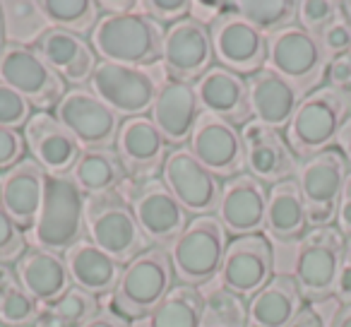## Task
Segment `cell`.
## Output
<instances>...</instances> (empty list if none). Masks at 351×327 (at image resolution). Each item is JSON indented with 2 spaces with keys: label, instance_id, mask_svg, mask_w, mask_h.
I'll return each instance as SVG.
<instances>
[{
  "label": "cell",
  "instance_id": "cell-1",
  "mask_svg": "<svg viewBox=\"0 0 351 327\" xmlns=\"http://www.w3.org/2000/svg\"><path fill=\"white\" fill-rule=\"evenodd\" d=\"M89 44L99 60L128 68H152L161 60L164 27L142 15L140 8L123 15H101L89 34Z\"/></svg>",
  "mask_w": 351,
  "mask_h": 327
},
{
  "label": "cell",
  "instance_id": "cell-2",
  "mask_svg": "<svg viewBox=\"0 0 351 327\" xmlns=\"http://www.w3.org/2000/svg\"><path fill=\"white\" fill-rule=\"evenodd\" d=\"M176 274L169 250L149 245L145 253L123 265L121 279L111 293V311L128 322L145 320L173 289Z\"/></svg>",
  "mask_w": 351,
  "mask_h": 327
},
{
  "label": "cell",
  "instance_id": "cell-3",
  "mask_svg": "<svg viewBox=\"0 0 351 327\" xmlns=\"http://www.w3.org/2000/svg\"><path fill=\"white\" fill-rule=\"evenodd\" d=\"M351 116V97L322 84L298 101L289 121L287 142L298 161L311 159L325 149H332L344 121Z\"/></svg>",
  "mask_w": 351,
  "mask_h": 327
},
{
  "label": "cell",
  "instance_id": "cell-4",
  "mask_svg": "<svg viewBox=\"0 0 351 327\" xmlns=\"http://www.w3.org/2000/svg\"><path fill=\"white\" fill-rule=\"evenodd\" d=\"M82 239H87L84 195L70 181V176H49L39 217L34 226L27 231V241L32 243V248H44L63 255Z\"/></svg>",
  "mask_w": 351,
  "mask_h": 327
},
{
  "label": "cell",
  "instance_id": "cell-5",
  "mask_svg": "<svg viewBox=\"0 0 351 327\" xmlns=\"http://www.w3.org/2000/svg\"><path fill=\"white\" fill-rule=\"evenodd\" d=\"M226 245H229V234L215 215L191 217L186 229L166 248L176 282L202 287L219 277Z\"/></svg>",
  "mask_w": 351,
  "mask_h": 327
},
{
  "label": "cell",
  "instance_id": "cell-6",
  "mask_svg": "<svg viewBox=\"0 0 351 327\" xmlns=\"http://www.w3.org/2000/svg\"><path fill=\"white\" fill-rule=\"evenodd\" d=\"M84 234L121 265H128L149 248V241L121 193L84 197Z\"/></svg>",
  "mask_w": 351,
  "mask_h": 327
},
{
  "label": "cell",
  "instance_id": "cell-7",
  "mask_svg": "<svg viewBox=\"0 0 351 327\" xmlns=\"http://www.w3.org/2000/svg\"><path fill=\"white\" fill-rule=\"evenodd\" d=\"M344 245L346 239L335 224L308 229L306 236L298 241L293 279L308 306L330 301L335 296Z\"/></svg>",
  "mask_w": 351,
  "mask_h": 327
},
{
  "label": "cell",
  "instance_id": "cell-8",
  "mask_svg": "<svg viewBox=\"0 0 351 327\" xmlns=\"http://www.w3.org/2000/svg\"><path fill=\"white\" fill-rule=\"evenodd\" d=\"M272 73L287 80L301 97L325 84L327 56L315 34L298 25L284 27L267 36V65Z\"/></svg>",
  "mask_w": 351,
  "mask_h": 327
},
{
  "label": "cell",
  "instance_id": "cell-9",
  "mask_svg": "<svg viewBox=\"0 0 351 327\" xmlns=\"http://www.w3.org/2000/svg\"><path fill=\"white\" fill-rule=\"evenodd\" d=\"M0 82L15 89L34 111H53L68 92V84L25 41H8L0 51Z\"/></svg>",
  "mask_w": 351,
  "mask_h": 327
},
{
  "label": "cell",
  "instance_id": "cell-10",
  "mask_svg": "<svg viewBox=\"0 0 351 327\" xmlns=\"http://www.w3.org/2000/svg\"><path fill=\"white\" fill-rule=\"evenodd\" d=\"M123 200L130 205L149 245L169 248L191 221V215L183 210L161 178L128 181L123 188Z\"/></svg>",
  "mask_w": 351,
  "mask_h": 327
},
{
  "label": "cell",
  "instance_id": "cell-11",
  "mask_svg": "<svg viewBox=\"0 0 351 327\" xmlns=\"http://www.w3.org/2000/svg\"><path fill=\"white\" fill-rule=\"evenodd\" d=\"M349 171V164L337 147L320 152L311 159H303L298 164L296 183L303 205H306L311 229L335 224L337 205H339L341 188H344Z\"/></svg>",
  "mask_w": 351,
  "mask_h": 327
},
{
  "label": "cell",
  "instance_id": "cell-12",
  "mask_svg": "<svg viewBox=\"0 0 351 327\" xmlns=\"http://www.w3.org/2000/svg\"><path fill=\"white\" fill-rule=\"evenodd\" d=\"M159 84L161 82L147 68H128L99 60L87 89L125 121L147 116L152 111Z\"/></svg>",
  "mask_w": 351,
  "mask_h": 327
},
{
  "label": "cell",
  "instance_id": "cell-13",
  "mask_svg": "<svg viewBox=\"0 0 351 327\" xmlns=\"http://www.w3.org/2000/svg\"><path fill=\"white\" fill-rule=\"evenodd\" d=\"M53 116L82 149L113 147L123 123V118L87 87H68L65 97L53 108Z\"/></svg>",
  "mask_w": 351,
  "mask_h": 327
},
{
  "label": "cell",
  "instance_id": "cell-14",
  "mask_svg": "<svg viewBox=\"0 0 351 327\" xmlns=\"http://www.w3.org/2000/svg\"><path fill=\"white\" fill-rule=\"evenodd\" d=\"M161 65H164L166 80L195 84L212 65H217L210 27L200 25L193 17L166 27L164 44H161Z\"/></svg>",
  "mask_w": 351,
  "mask_h": 327
},
{
  "label": "cell",
  "instance_id": "cell-15",
  "mask_svg": "<svg viewBox=\"0 0 351 327\" xmlns=\"http://www.w3.org/2000/svg\"><path fill=\"white\" fill-rule=\"evenodd\" d=\"M159 178L191 217L215 215L217 212L221 181L202 167L188 147H176L169 152Z\"/></svg>",
  "mask_w": 351,
  "mask_h": 327
},
{
  "label": "cell",
  "instance_id": "cell-16",
  "mask_svg": "<svg viewBox=\"0 0 351 327\" xmlns=\"http://www.w3.org/2000/svg\"><path fill=\"white\" fill-rule=\"evenodd\" d=\"M274 277V250L265 234L239 236L226 245L219 269L221 289L245 298L260 291Z\"/></svg>",
  "mask_w": 351,
  "mask_h": 327
},
{
  "label": "cell",
  "instance_id": "cell-17",
  "mask_svg": "<svg viewBox=\"0 0 351 327\" xmlns=\"http://www.w3.org/2000/svg\"><path fill=\"white\" fill-rule=\"evenodd\" d=\"M186 147L219 181L234 178L245 171L241 128L231 125V123L221 121L217 116L200 113Z\"/></svg>",
  "mask_w": 351,
  "mask_h": 327
},
{
  "label": "cell",
  "instance_id": "cell-18",
  "mask_svg": "<svg viewBox=\"0 0 351 327\" xmlns=\"http://www.w3.org/2000/svg\"><path fill=\"white\" fill-rule=\"evenodd\" d=\"M217 65L250 77L267 65V36L255 29L239 10L224 15L210 27Z\"/></svg>",
  "mask_w": 351,
  "mask_h": 327
},
{
  "label": "cell",
  "instance_id": "cell-19",
  "mask_svg": "<svg viewBox=\"0 0 351 327\" xmlns=\"http://www.w3.org/2000/svg\"><path fill=\"white\" fill-rule=\"evenodd\" d=\"M241 140H243L245 171L258 178L260 183L272 188L282 181L296 178L301 161L289 147L287 135L282 130L250 121L241 128Z\"/></svg>",
  "mask_w": 351,
  "mask_h": 327
},
{
  "label": "cell",
  "instance_id": "cell-20",
  "mask_svg": "<svg viewBox=\"0 0 351 327\" xmlns=\"http://www.w3.org/2000/svg\"><path fill=\"white\" fill-rule=\"evenodd\" d=\"M269 188L248 171L221 181V195L215 217L231 239L253 236L265 231Z\"/></svg>",
  "mask_w": 351,
  "mask_h": 327
},
{
  "label": "cell",
  "instance_id": "cell-21",
  "mask_svg": "<svg viewBox=\"0 0 351 327\" xmlns=\"http://www.w3.org/2000/svg\"><path fill=\"white\" fill-rule=\"evenodd\" d=\"M113 149L121 159L128 181H147L161 176L171 147L159 135L149 116H137L121 123Z\"/></svg>",
  "mask_w": 351,
  "mask_h": 327
},
{
  "label": "cell",
  "instance_id": "cell-22",
  "mask_svg": "<svg viewBox=\"0 0 351 327\" xmlns=\"http://www.w3.org/2000/svg\"><path fill=\"white\" fill-rule=\"evenodd\" d=\"M29 159L36 161L46 176H68L82 147L53 116V111H34L22 128Z\"/></svg>",
  "mask_w": 351,
  "mask_h": 327
},
{
  "label": "cell",
  "instance_id": "cell-23",
  "mask_svg": "<svg viewBox=\"0 0 351 327\" xmlns=\"http://www.w3.org/2000/svg\"><path fill=\"white\" fill-rule=\"evenodd\" d=\"M195 99L200 113H210L236 128L253 121L248 104V82L243 75H236L221 65H212L195 84Z\"/></svg>",
  "mask_w": 351,
  "mask_h": 327
},
{
  "label": "cell",
  "instance_id": "cell-24",
  "mask_svg": "<svg viewBox=\"0 0 351 327\" xmlns=\"http://www.w3.org/2000/svg\"><path fill=\"white\" fill-rule=\"evenodd\" d=\"M32 46L44 56L46 63L70 87H87L99 65V56L94 53L89 39L70 34V32L63 29H56V27H46L32 41Z\"/></svg>",
  "mask_w": 351,
  "mask_h": 327
},
{
  "label": "cell",
  "instance_id": "cell-25",
  "mask_svg": "<svg viewBox=\"0 0 351 327\" xmlns=\"http://www.w3.org/2000/svg\"><path fill=\"white\" fill-rule=\"evenodd\" d=\"M197 116H200V106H197L193 84L161 80L159 92L152 104L149 121L154 123V128L171 149L188 145Z\"/></svg>",
  "mask_w": 351,
  "mask_h": 327
},
{
  "label": "cell",
  "instance_id": "cell-26",
  "mask_svg": "<svg viewBox=\"0 0 351 327\" xmlns=\"http://www.w3.org/2000/svg\"><path fill=\"white\" fill-rule=\"evenodd\" d=\"M46 178V171L32 159H22L17 167L8 169L0 176V205L25 234L39 217Z\"/></svg>",
  "mask_w": 351,
  "mask_h": 327
},
{
  "label": "cell",
  "instance_id": "cell-27",
  "mask_svg": "<svg viewBox=\"0 0 351 327\" xmlns=\"http://www.w3.org/2000/svg\"><path fill=\"white\" fill-rule=\"evenodd\" d=\"M17 284L34 298L39 306L56 303L70 287V274L60 253H51L44 248H29L15 265Z\"/></svg>",
  "mask_w": 351,
  "mask_h": 327
},
{
  "label": "cell",
  "instance_id": "cell-28",
  "mask_svg": "<svg viewBox=\"0 0 351 327\" xmlns=\"http://www.w3.org/2000/svg\"><path fill=\"white\" fill-rule=\"evenodd\" d=\"M245 82H248V104L253 121L265 123L274 130H287L298 101L303 99L301 94L269 68L258 70L255 75L245 77Z\"/></svg>",
  "mask_w": 351,
  "mask_h": 327
},
{
  "label": "cell",
  "instance_id": "cell-29",
  "mask_svg": "<svg viewBox=\"0 0 351 327\" xmlns=\"http://www.w3.org/2000/svg\"><path fill=\"white\" fill-rule=\"evenodd\" d=\"M65 267H68L73 287L92 293V296H111L121 279L123 265L116 263L108 253H104L99 245L89 239H82L63 253Z\"/></svg>",
  "mask_w": 351,
  "mask_h": 327
},
{
  "label": "cell",
  "instance_id": "cell-30",
  "mask_svg": "<svg viewBox=\"0 0 351 327\" xmlns=\"http://www.w3.org/2000/svg\"><path fill=\"white\" fill-rule=\"evenodd\" d=\"M308 306L293 274H274L255 296L248 298V327H289Z\"/></svg>",
  "mask_w": 351,
  "mask_h": 327
},
{
  "label": "cell",
  "instance_id": "cell-31",
  "mask_svg": "<svg viewBox=\"0 0 351 327\" xmlns=\"http://www.w3.org/2000/svg\"><path fill=\"white\" fill-rule=\"evenodd\" d=\"M308 229L311 224H308L306 205H303L296 178H289L269 188L265 231L277 243H296L306 236Z\"/></svg>",
  "mask_w": 351,
  "mask_h": 327
},
{
  "label": "cell",
  "instance_id": "cell-32",
  "mask_svg": "<svg viewBox=\"0 0 351 327\" xmlns=\"http://www.w3.org/2000/svg\"><path fill=\"white\" fill-rule=\"evenodd\" d=\"M68 176L84 197H101L118 193V188L128 178L113 147L82 149Z\"/></svg>",
  "mask_w": 351,
  "mask_h": 327
},
{
  "label": "cell",
  "instance_id": "cell-33",
  "mask_svg": "<svg viewBox=\"0 0 351 327\" xmlns=\"http://www.w3.org/2000/svg\"><path fill=\"white\" fill-rule=\"evenodd\" d=\"M202 306H205V296L200 293V289L176 282L147 320L149 327H200Z\"/></svg>",
  "mask_w": 351,
  "mask_h": 327
},
{
  "label": "cell",
  "instance_id": "cell-34",
  "mask_svg": "<svg viewBox=\"0 0 351 327\" xmlns=\"http://www.w3.org/2000/svg\"><path fill=\"white\" fill-rule=\"evenodd\" d=\"M36 5H39L46 27H56V29L70 32L84 39H89L94 27L101 20L97 0H41Z\"/></svg>",
  "mask_w": 351,
  "mask_h": 327
},
{
  "label": "cell",
  "instance_id": "cell-35",
  "mask_svg": "<svg viewBox=\"0 0 351 327\" xmlns=\"http://www.w3.org/2000/svg\"><path fill=\"white\" fill-rule=\"evenodd\" d=\"M236 10L265 36L296 25V3L293 0H243V3H236Z\"/></svg>",
  "mask_w": 351,
  "mask_h": 327
},
{
  "label": "cell",
  "instance_id": "cell-36",
  "mask_svg": "<svg viewBox=\"0 0 351 327\" xmlns=\"http://www.w3.org/2000/svg\"><path fill=\"white\" fill-rule=\"evenodd\" d=\"M200 327H248V301L226 289H215L205 296Z\"/></svg>",
  "mask_w": 351,
  "mask_h": 327
},
{
  "label": "cell",
  "instance_id": "cell-37",
  "mask_svg": "<svg viewBox=\"0 0 351 327\" xmlns=\"http://www.w3.org/2000/svg\"><path fill=\"white\" fill-rule=\"evenodd\" d=\"M41 306L17 284L0 296V325L5 327H32Z\"/></svg>",
  "mask_w": 351,
  "mask_h": 327
},
{
  "label": "cell",
  "instance_id": "cell-38",
  "mask_svg": "<svg viewBox=\"0 0 351 327\" xmlns=\"http://www.w3.org/2000/svg\"><path fill=\"white\" fill-rule=\"evenodd\" d=\"M341 12H344L341 3H337V0H301V3H296V25L317 36Z\"/></svg>",
  "mask_w": 351,
  "mask_h": 327
},
{
  "label": "cell",
  "instance_id": "cell-39",
  "mask_svg": "<svg viewBox=\"0 0 351 327\" xmlns=\"http://www.w3.org/2000/svg\"><path fill=\"white\" fill-rule=\"evenodd\" d=\"M27 245H29L27 234L10 219V215L0 205V265H10L12 267L29 250Z\"/></svg>",
  "mask_w": 351,
  "mask_h": 327
},
{
  "label": "cell",
  "instance_id": "cell-40",
  "mask_svg": "<svg viewBox=\"0 0 351 327\" xmlns=\"http://www.w3.org/2000/svg\"><path fill=\"white\" fill-rule=\"evenodd\" d=\"M32 113H34V108L29 106L27 99H22L15 89L0 82V128L22 130L32 118Z\"/></svg>",
  "mask_w": 351,
  "mask_h": 327
},
{
  "label": "cell",
  "instance_id": "cell-41",
  "mask_svg": "<svg viewBox=\"0 0 351 327\" xmlns=\"http://www.w3.org/2000/svg\"><path fill=\"white\" fill-rule=\"evenodd\" d=\"M193 0H145L140 3V12L154 20L156 25L166 27L176 25V22L191 17Z\"/></svg>",
  "mask_w": 351,
  "mask_h": 327
},
{
  "label": "cell",
  "instance_id": "cell-42",
  "mask_svg": "<svg viewBox=\"0 0 351 327\" xmlns=\"http://www.w3.org/2000/svg\"><path fill=\"white\" fill-rule=\"evenodd\" d=\"M322 51H325L327 60L337 58V56H344L351 51V25L346 20V15L341 12L332 25H327L325 29L317 34Z\"/></svg>",
  "mask_w": 351,
  "mask_h": 327
},
{
  "label": "cell",
  "instance_id": "cell-43",
  "mask_svg": "<svg viewBox=\"0 0 351 327\" xmlns=\"http://www.w3.org/2000/svg\"><path fill=\"white\" fill-rule=\"evenodd\" d=\"M27 145L22 130H10L0 128V171L5 173L8 169L17 167L22 159H27Z\"/></svg>",
  "mask_w": 351,
  "mask_h": 327
},
{
  "label": "cell",
  "instance_id": "cell-44",
  "mask_svg": "<svg viewBox=\"0 0 351 327\" xmlns=\"http://www.w3.org/2000/svg\"><path fill=\"white\" fill-rule=\"evenodd\" d=\"M325 84L351 97V51L344 56H337V58L327 60Z\"/></svg>",
  "mask_w": 351,
  "mask_h": 327
},
{
  "label": "cell",
  "instance_id": "cell-45",
  "mask_svg": "<svg viewBox=\"0 0 351 327\" xmlns=\"http://www.w3.org/2000/svg\"><path fill=\"white\" fill-rule=\"evenodd\" d=\"M234 10H236V3H197V0H193L191 17L200 22V25L212 27L215 22H219L221 17Z\"/></svg>",
  "mask_w": 351,
  "mask_h": 327
},
{
  "label": "cell",
  "instance_id": "cell-46",
  "mask_svg": "<svg viewBox=\"0 0 351 327\" xmlns=\"http://www.w3.org/2000/svg\"><path fill=\"white\" fill-rule=\"evenodd\" d=\"M335 298L341 303V306H349L351 303V241H346V245H344L339 274H337Z\"/></svg>",
  "mask_w": 351,
  "mask_h": 327
},
{
  "label": "cell",
  "instance_id": "cell-47",
  "mask_svg": "<svg viewBox=\"0 0 351 327\" xmlns=\"http://www.w3.org/2000/svg\"><path fill=\"white\" fill-rule=\"evenodd\" d=\"M335 226L341 231L346 241H351V171L344 181V188H341V197L339 205H337V217H335Z\"/></svg>",
  "mask_w": 351,
  "mask_h": 327
},
{
  "label": "cell",
  "instance_id": "cell-48",
  "mask_svg": "<svg viewBox=\"0 0 351 327\" xmlns=\"http://www.w3.org/2000/svg\"><path fill=\"white\" fill-rule=\"evenodd\" d=\"M82 327H130V322L118 315V313H113L111 308H101V311L89 317Z\"/></svg>",
  "mask_w": 351,
  "mask_h": 327
},
{
  "label": "cell",
  "instance_id": "cell-49",
  "mask_svg": "<svg viewBox=\"0 0 351 327\" xmlns=\"http://www.w3.org/2000/svg\"><path fill=\"white\" fill-rule=\"evenodd\" d=\"M137 8H140V3H135V0H113V3H106V0H101L99 3V10H101V15H123V12H135Z\"/></svg>",
  "mask_w": 351,
  "mask_h": 327
},
{
  "label": "cell",
  "instance_id": "cell-50",
  "mask_svg": "<svg viewBox=\"0 0 351 327\" xmlns=\"http://www.w3.org/2000/svg\"><path fill=\"white\" fill-rule=\"evenodd\" d=\"M289 327H325V325H322V317L315 313V308H313V306H303V311L298 313L296 317H293Z\"/></svg>",
  "mask_w": 351,
  "mask_h": 327
},
{
  "label": "cell",
  "instance_id": "cell-51",
  "mask_svg": "<svg viewBox=\"0 0 351 327\" xmlns=\"http://www.w3.org/2000/svg\"><path fill=\"white\" fill-rule=\"evenodd\" d=\"M335 147L341 152V154H344L346 164H349V169H351V116L346 118V121H344V125H341L339 135H337Z\"/></svg>",
  "mask_w": 351,
  "mask_h": 327
},
{
  "label": "cell",
  "instance_id": "cell-52",
  "mask_svg": "<svg viewBox=\"0 0 351 327\" xmlns=\"http://www.w3.org/2000/svg\"><path fill=\"white\" fill-rule=\"evenodd\" d=\"M12 287H17L15 269H12L10 265H0V296L5 291H10Z\"/></svg>",
  "mask_w": 351,
  "mask_h": 327
},
{
  "label": "cell",
  "instance_id": "cell-53",
  "mask_svg": "<svg viewBox=\"0 0 351 327\" xmlns=\"http://www.w3.org/2000/svg\"><path fill=\"white\" fill-rule=\"evenodd\" d=\"M332 327H351V303L349 306H341L339 311L335 313Z\"/></svg>",
  "mask_w": 351,
  "mask_h": 327
},
{
  "label": "cell",
  "instance_id": "cell-54",
  "mask_svg": "<svg viewBox=\"0 0 351 327\" xmlns=\"http://www.w3.org/2000/svg\"><path fill=\"white\" fill-rule=\"evenodd\" d=\"M5 34H8V29H5V12H3V3H0V51H3V46L8 44Z\"/></svg>",
  "mask_w": 351,
  "mask_h": 327
},
{
  "label": "cell",
  "instance_id": "cell-55",
  "mask_svg": "<svg viewBox=\"0 0 351 327\" xmlns=\"http://www.w3.org/2000/svg\"><path fill=\"white\" fill-rule=\"evenodd\" d=\"M341 10H344L346 20H349V25H351V0H349V3H341Z\"/></svg>",
  "mask_w": 351,
  "mask_h": 327
}]
</instances>
